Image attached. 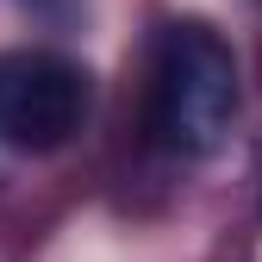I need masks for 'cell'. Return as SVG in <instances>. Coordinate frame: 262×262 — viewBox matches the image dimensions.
Segmentation results:
<instances>
[{"instance_id":"1","label":"cell","mask_w":262,"mask_h":262,"mask_svg":"<svg viewBox=\"0 0 262 262\" xmlns=\"http://www.w3.org/2000/svg\"><path fill=\"white\" fill-rule=\"evenodd\" d=\"M237 119V62L219 31L169 25L150 75V131L175 156H206Z\"/></svg>"},{"instance_id":"2","label":"cell","mask_w":262,"mask_h":262,"mask_svg":"<svg viewBox=\"0 0 262 262\" xmlns=\"http://www.w3.org/2000/svg\"><path fill=\"white\" fill-rule=\"evenodd\" d=\"M88 113V75L50 50H7L0 56V144L13 150H56Z\"/></svg>"}]
</instances>
